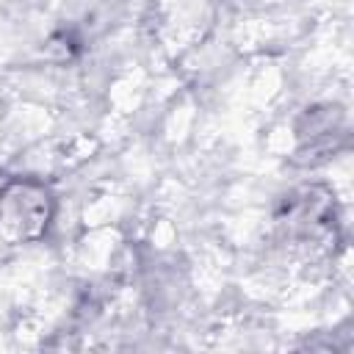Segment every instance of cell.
<instances>
[{
  "instance_id": "6da1fadb",
  "label": "cell",
  "mask_w": 354,
  "mask_h": 354,
  "mask_svg": "<svg viewBox=\"0 0 354 354\" xmlns=\"http://www.w3.org/2000/svg\"><path fill=\"white\" fill-rule=\"evenodd\" d=\"M55 216V196L36 177H11L0 188V238L8 243L39 241Z\"/></svg>"
}]
</instances>
